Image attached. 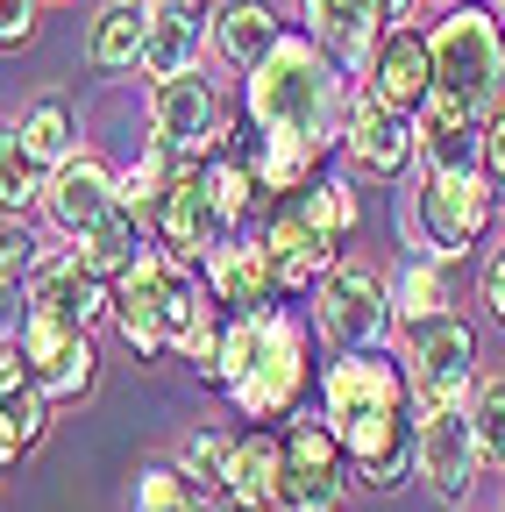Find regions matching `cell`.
<instances>
[{
    "instance_id": "obj_18",
    "label": "cell",
    "mask_w": 505,
    "mask_h": 512,
    "mask_svg": "<svg viewBox=\"0 0 505 512\" xmlns=\"http://www.w3.org/2000/svg\"><path fill=\"white\" fill-rule=\"evenodd\" d=\"M477 427H470V406L456 413H420V477L441 505H463L470 484H477Z\"/></svg>"
},
{
    "instance_id": "obj_25",
    "label": "cell",
    "mask_w": 505,
    "mask_h": 512,
    "mask_svg": "<svg viewBox=\"0 0 505 512\" xmlns=\"http://www.w3.org/2000/svg\"><path fill=\"white\" fill-rule=\"evenodd\" d=\"M15 128H22V143L36 150L43 171H57V164H72V157H79V114H72L65 93H43L29 114H15Z\"/></svg>"
},
{
    "instance_id": "obj_21",
    "label": "cell",
    "mask_w": 505,
    "mask_h": 512,
    "mask_svg": "<svg viewBox=\"0 0 505 512\" xmlns=\"http://www.w3.org/2000/svg\"><path fill=\"white\" fill-rule=\"evenodd\" d=\"M200 278L228 313H271V292H278V264H271L264 235H228L200 264Z\"/></svg>"
},
{
    "instance_id": "obj_45",
    "label": "cell",
    "mask_w": 505,
    "mask_h": 512,
    "mask_svg": "<svg viewBox=\"0 0 505 512\" xmlns=\"http://www.w3.org/2000/svg\"><path fill=\"white\" fill-rule=\"evenodd\" d=\"M491 8H498V22H505V0H491Z\"/></svg>"
},
{
    "instance_id": "obj_17",
    "label": "cell",
    "mask_w": 505,
    "mask_h": 512,
    "mask_svg": "<svg viewBox=\"0 0 505 512\" xmlns=\"http://www.w3.org/2000/svg\"><path fill=\"white\" fill-rule=\"evenodd\" d=\"M207 43H214V8H207V0H150V43H143L150 86L193 79Z\"/></svg>"
},
{
    "instance_id": "obj_42",
    "label": "cell",
    "mask_w": 505,
    "mask_h": 512,
    "mask_svg": "<svg viewBox=\"0 0 505 512\" xmlns=\"http://www.w3.org/2000/svg\"><path fill=\"white\" fill-rule=\"evenodd\" d=\"M207 512H271V505H257V498H207Z\"/></svg>"
},
{
    "instance_id": "obj_4",
    "label": "cell",
    "mask_w": 505,
    "mask_h": 512,
    "mask_svg": "<svg viewBox=\"0 0 505 512\" xmlns=\"http://www.w3.org/2000/svg\"><path fill=\"white\" fill-rule=\"evenodd\" d=\"M427 57H434V86L456 93L463 107L491 114L505 100V22H498V8L456 0V8L427 29Z\"/></svg>"
},
{
    "instance_id": "obj_2",
    "label": "cell",
    "mask_w": 505,
    "mask_h": 512,
    "mask_svg": "<svg viewBox=\"0 0 505 512\" xmlns=\"http://www.w3.org/2000/svg\"><path fill=\"white\" fill-rule=\"evenodd\" d=\"M349 79L328 64V50L313 36H285L257 72L242 79V107H249V128H257L264 143H285L299 157L321 164L342 128H349Z\"/></svg>"
},
{
    "instance_id": "obj_43",
    "label": "cell",
    "mask_w": 505,
    "mask_h": 512,
    "mask_svg": "<svg viewBox=\"0 0 505 512\" xmlns=\"http://www.w3.org/2000/svg\"><path fill=\"white\" fill-rule=\"evenodd\" d=\"M413 8H420V0H385V22H392V29H406V22H413Z\"/></svg>"
},
{
    "instance_id": "obj_16",
    "label": "cell",
    "mask_w": 505,
    "mask_h": 512,
    "mask_svg": "<svg viewBox=\"0 0 505 512\" xmlns=\"http://www.w3.org/2000/svg\"><path fill=\"white\" fill-rule=\"evenodd\" d=\"M342 150L363 164V178H406L420 157L413 136V114H392L385 100H370L363 86L349 93V128H342Z\"/></svg>"
},
{
    "instance_id": "obj_12",
    "label": "cell",
    "mask_w": 505,
    "mask_h": 512,
    "mask_svg": "<svg viewBox=\"0 0 505 512\" xmlns=\"http://www.w3.org/2000/svg\"><path fill=\"white\" fill-rule=\"evenodd\" d=\"M413 136H420V171L441 178H484V114L463 107L456 93H427V107L413 114Z\"/></svg>"
},
{
    "instance_id": "obj_24",
    "label": "cell",
    "mask_w": 505,
    "mask_h": 512,
    "mask_svg": "<svg viewBox=\"0 0 505 512\" xmlns=\"http://www.w3.org/2000/svg\"><path fill=\"white\" fill-rule=\"evenodd\" d=\"M278 484H285V427H249V434H235L228 498H257V505H271Z\"/></svg>"
},
{
    "instance_id": "obj_23",
    "label": "cell",
    "mask_w": 505,
    "mask_h": 512,
    "mask_svg": "<svg viewBox=\"0 0 505 512\" xmlns=\"http://www.w3.org/2000/svg\"><path fill=\"white\" fill-rule=\"evenodd\" d=\"M143 43H150V0H107L86 29V57L100 72H143Z\"/></svg>"
},
{
    "instance_id": "obj_40",
    "label": "cell",
    "mask_w": 505,
    "mask_h": 512,
    "mask_svg": "<svg viewBox=\"0 0 505 512\" xmlns=\"http://www.w3.org/2000/svg\"><path fill=\"white\" fill-rule=\"evenodd\" d=\"M484 306L498 313V328H505V249L491 256V271H484Z\"/></svg>"
},
{
    "instance_id": "obj_35",
    "label": "cell",
    "mask_w": 505,
    "mask_h": 512,
    "mask_svg": "<svg viewBox=\"0 0 505 512\" xmlns=\"http://www.w3.org/2000/svg\"><path fill=\"white\" fill-rule=\"evenodd\" d=\"M306 192H313V214H321L342 242L363 228V200H356V185H349V178H313Z\"/></svg>"
},
{
    "instance_id": "obj_44",
    "label": "cell",
    "mask_w": 505,
    "mask_h": 512,
    "mask_svg": "<svg viewBox=\"0 0 505 512\" xmlns=\"http://www.w3.org/2000/svg\"><path fill=\"white\" fill-rule=\"evenodd\" d=\"M299 512H342V498H306Z\"/></svg>"
},
{
    "instance_id": "obj_7",
    "label": "cell",
    "mask_w": 505,
    "mask_h": 512,
    "mask_svg": "<svg viewBox=\"0 0 505 512\" xmlns=\"http://www.w3.org/2000/svg\"><path fill=\"white\" fill-rule=\"evenodd\" d=\"M406 384H413V406L420 413H456L477 399V335L470 320L449 306L420 320V328H406Z\"/></svg>"
},
{
    "instance_id": "obj_10",
    "label": "cell",
    "mask_w": 505,
    "mask_h": 512,
    "mask_svg": "<svg viewBox=\"0 0 505 512\" xmlns=\"http://www.w3.org/2000/svg\"><path fill=\"white\" fill-rule=\"evenodd\" d=\"M8 349L22 356V377L36 384V392L57 406V399H86L93 392V370H100V356H93V335H79V328H57V320H22V328L8 335Z\"/></svg>"
},
{
    "instance_id": "obj_29",
    "label": "cell",
    "mask_w": 505,
    "mask_h": 512,
    "mask_svg": "<svg viewBox=\"0 0 505 512\" xmlns=\"http://www.w3.org/2000/svg\"><path fill=\"white\" fill-rule=\"evenodd\" d=\"M385 285H392V313L406 320V328H420V320H434V313H449V271L427 264V256H406Z\"/></svg>"
},
{
    "instance_id": "obj_22",
    "label": "cell",
    "mask_w": 505,
    "mask_h": 512,
    "mask_svg": "<svg viewBox=\"0 0 505 512\" xmlns=\"http://www.w3.org/2000/svg\"><path fill=\"white\" fill-rule=\"evenodd\" d=\"M285 36H292V29L278 22L271 0H221V8H214V50H221V64H235L242 79L257 72V64H264Z\"/></svg>"
},
{
    "instance_id": "obj_46",
    "label": "cell",
    "mask_w": 505,
    "mask_h": 512,
    "mask_svg": "<svg viewBox=\"0 0 505 512\" xmlns=\"http://www.w3.org/2000/svg\"><path fill=\"white\" fill-rule=\"evenodd\" d=\"M449 8H456V0H449Z\"/></svg>"
},
{
    "instance_id": "obj_19",
    "label": "cell",
    "mask_w": 505,
    "mask_h": 512,
    "mask_svg": "<svg viewBox=\"0 0 505 512\" xmlns=\"http://www.w3.org/2000/svg\"><path fill=\"white\" fill-rule=\"evenodd\" d=\"M363 93L385 100L392 114H420L427 93H434V57H427V29H385V43H377L370 72H363Z\"/></svg>"
},
{
    "instance_id": "obj_3",
    "label": "cell",
    "mask_w": 505,
    "mask_h": 512,
    "mask_svg": "<svg viewBox=\"0 0 505 512\" xmlns=\"http://www.w3.org/2000/svg\"><path fill=\"white\" fill-rule=\"evenodd\" d=\"M491 200L498 192L484 178H441V171H420L406 192H399V235L413 256L427 264H456L470 256L491 228Z\"/></svg>"
},
{
    "instance_id": "obj_13",
    "label": "cell",
    "mask_w": 505,
    "mask_h": 512,
    "mask_svg": "<svg viewBox=\"0 0 505 512\" xmlns=\"http://www.w3.org/2000/svg\"><path fill=\"white\" fill-rule=\"evenodd\" d=\"M29 313L36 320H57V328L93 335V320H114V285L79 264V249H57L50 264L29 278Z\"/></svg>"
},
{
    "instance_id": "obj_32",
    "label": "cell",
    "mask_w": 505,
    "mask_h": 512,
    "mask_svg": "<svg viewBox=\"0 0 505 512\" xmlns=\"http://www.w3.org/2000/svg\"><path fill=\"white\" fill-rule=\"evenodd\" d=\"M207 192H214V207H221L228 235L249 221V207L264 200V192H257V178H249V164H235V157H214V164H207Z\"/></svg>"
},
{
    "instance_id": "obj_30",
    "label": "cell",
    "mask_w": 505,
    "mask_h": 512,
    "mask_svg": "<svg viewBox=\"0 0 505 512\" xmlns=\"http://www.w3.org/2000/svg\"><path fill=\"white\" fill-rule=\"evenodd\" d=\"M228 463H235V434H221V427H193L178 441V477L200 498H228Z\"/></svg>"
},
{
    "instance_id": "obj_34",
    "label": "cell",
    "mask_w": 505,
    "mask_h": 512,
    "mask_svg": "<svg viewBox=\"0 0 505 512\" xmlns=\"http://www.w3.org/2000/svg\"><path fill=\"white\" fill-rule=\"evenodd\" d=\"M50 264V249L36 242V228L29 221H0V278H15L22 292H29V278Z\"/></svg>"
},
{
    "instance_id": "obj_39",
    "label": "cell",
    "mask_w": 505,
    "mask_h": 512,
    "mask_svg": "<svg viewBox=\"0 0 505 512\" xmlns=\"http://www.w3.org/2000/svg\"><path fill=\"white\" fill-rule=\"evenodd\" d=\"M22 320H29V292H22L15 278H0V342H8Z\"/></svg>"
},
{
    "instance_id": "obj_27",
    "label": "cell",
    "mask_w": 505,
    "mask_h": 512,
    "mask_svg": "<svg viewBox=\"0 0 505 512\" xmlns=\"http://www.w3.org/2000/svg\"><path fill=\"white\" fill-rule=\"evenodd\" d=\"M143 249H150V235H143V221L114 207V214H107V221H100V228H93V235L79 242V264H86L93 278H107V285H114V278H121V271H129V264H136V256H143Z\"/></svg>"
},
{
    "instance_id": "obj_33",
    "label": "cell",
    "mask_w": 505,
    "mask_h": 512,
    "mask_svg": "<svg viewBox=\"0 0 505 512\" xmlns=\"http://www.w3.org/2000/svg\"><path fill=\"white\" fill-rule=\"evenodd\" d=\"M207 498L178 477V463H150L136 470V512H200Z\"/></svg>"
},
{
    "instance_id": "obj_8",
    "label": "cell",
    "mask_w": 505,
    "mask_h": 512,
    "mask_svg": "<svg viewBox=\"0 0 505 512\" xmlns=\"http://www.w3.org/2000/svg\"><path fill=\"white\" fill-rule=\"evenodd\" d=\"M150 143L157 150H171V164H193V171H207L214 157H228V121H221V93H214V79L207 72H193V79H164V86H150Z\"/></svg>"
},
{
    "instance_id": "obj_28",
    "label": "cell",
    "mask_w": 505,
    "mask_h": 512,
    "mask_svg": "<svg viewBox=\"0 0 505 512\" xmlns=\"http://www.w3.org/2000/svg\"><path fill=\"white\" fill-rule=\"evenodd\" d=\"M171 178H178V164H171V150H143L129 171H114V207L121 214H136L143 228L157 221V207H164V192H171Z\"/></svg>"
},
{
    "instance_id": "obj_36",
    "label": "cell",
    "mask_w": 505,
    "mask_h": 512,
    "mask_svg": "<svg viewBox=\"0 0 505 512\" xmlns=\"http://www.w3.org/2000/svg\"><path fill=\"white\" fill-rule=\"evenodd\" d=\"M0 406H8V420H15V434H22V448H36V441L50 434V399L36 392V384H0Z\"/></svg>"
},
{
    "instance_id": "obj_37",
    "label": "cell",
    "mask_w": 505,
    "mask_h": 512,
    "mask_svg": "<svg viewBox=\"0 0 505 512\" xmlns=\"http://www.w3.org/2000/svg\"><path fill=\"white\" fill-rule=\"evenodd\" d=\"M36 22H43V0H0V50L36 43Z\"/></svg>"
},
{
    "instance_id": "obj_15",
    "label": "cell",
    "mask_w": 505,
    "mask_h": 512,
    "mask_svg": "<svg viewBox=\"0 0 505 512\" xmlns=\"http://www.w3.org/2000/svg\"><path fill=\"white\" fill-rule=\"evenodd\" d=\"M385 0H306V36L328 50L342 79H363L377 43H385Z\"/></svg>"
},
{
    "instance_id": "obj_38",
    "label": "cell",
    "mask_w": 505,
    "mask_h": 512,
    "mask_svg": "<svg viewBox=\"0 0 505 512\" xmlns=\"http://www.w3.org/2000/svg\"><path fill=\"white\" fill-rule=\"evenodd\" d=\"M484 185L505 192V100L484 114Z\"/></svg>"
},
{
    "instance_id": "obj_11",
    "label": "cell",
    "mask_w": 505,
    "mask_h": 512,
    "mask_svg": "<svg viewBox=\"0 0 505 512\" xmlns=\"http://www.w3.org/2000/svg\"><path fill=\"white\" fill-rule=\"evenodd\" d=\"M228 242V221L214 207V192H207V171L193 164H178L171 192H164V207H157V249L171 256V264H207V256Z\"/></svg>"
},
{
    "instance_id": "obj_31",
    "label": "cell",
    "mask_w": 505,
    "mask_h": 512,
    "mask_svg": "<svg viewBox=\"0 0 505 512\" xmlns=\"http://www.w3.org/2000/svg\"><path fill=\"white\" fill-rule=\"evenodd\" d=\"M470 427H477V463L505 477V377H484V384H477Z\"/></svg>"
},
{
    "instance_id": "obj_1",
    "label": "cell",
    "mask_w": 505,
    "mask_h": 512,
    "mask_svg": "<svg viewBox=\"0 0 505 512\" xmlns=\"http://www.w3.org/2000/svg\"><path fill=\"white\" fill-rule=\"evenodd\" d=\"M321 420L349 456V484L399 491L406 477H420V406L399 356H335L321 370Z\"/></svg>"
},
{
    "instance_id": "obj_41",
    "label": "cell",
    "mask_w": 505,
    "mask_h": 512,
    "mask_svg": "<svg viewBox=\"0 0 505 512\" xmlns=\"http://www.w3.org/2000/svg\"><path fill=\"white\" fill-rule=\"evenodd\" d=\"M22 456H29V448H22V434H15V420H8V406H0V470L22 463Z\"/></svg>"
},
{
    "instance_id": "obj_9",
    "label": "cell",
    "mask_w": 505,
    "mask_h": 512,
    "mask_svg": "<svg viewBox=\"0 0 505 512\" xmlns=\"http://www.w3.org/2000/svg\"><path fill=\"white\" fill-rule=\"evenodd\" d=\"M264 249H271V264H278V285L285 292H306V285H321L335 264H342V235L313 214V192H292V200H278L264 214Z\"/></svg>"
},
{
    "instance_id": "obj_5",
    "label": "cell",
    "mask_w": 505,
    "mask_h": 512,
    "mask_svg": "<svg viewBox=\"0 0 505 512\" xmlns=\"http://www.w3.org/2000/svg\"><path fill=\"white\" fill-rule=\"evenodd\" d=\"M313 328H321V342L335 356H377L399 328L385 271H370L363 256H342V264L313 285Z\"/></svg>"
},
{
    "instance_id": "obj_20",
    "label": "cell",
    "mask_w": 505,
    "mask_h": 512,
    "mask_svg": "<svg viewBox=\"0 0 505 512\" xmlns=\"http://www.w3.org/2000/svg\"><path fill=\"white\" fill-rule=\"evenodd\" d=\"M43 214H50V228H57V235L86 242V235H93V228L114 214V171H107L93 150H79L72 164H57V171H50Z\"/></svg>"
},
{
    "instance_id": "obj_6",
    "label": "cell",
    "mask_w": 505,
    "mask_h": 512,
    "mask_svg": "<svg viewBox=\"0 0 505 512\" xmlns=\"http://www.w3.org/2000/svg\"><path fill=\"white\" fill-rule=\"evenodd\" d=\"M228 399H235V413L249 427L299 420V406H306V335H299V320L257 313V356H249V370L228 384Z\"/></svg>"
},
{
    "instance_id": "obj_26",
    "label": "cell",
    "mask_w": 505,
    "mask_h": 512,
    "mask_svg": "<svg viewBox=\"0 0 505 512\" xmlns=\"http://www.w3.org/2000/svg\"><path fill=\"white\" fill-rule=\"evenodd\" d=\"M43 192H50V171H43L36 150L22 143V128L0 121V214L22 221L29 207H43Z\"/></svg>"
},
{
    "instance_id": "obj_14",
    "label": "cell",
    "mask_w": 505,
    "mask_h": 512,
    "mask_svg": "<svg viewBox=\"0 0 505 512\" xmlns=\"http://www.w3.org/2000/svg\"><path fill=\"white\" fill-rule=\"evenodd\" d=\"M164 278H171V256L157 242L114 278V328H121V342H129L143 363H157L171 349V335H164Z\"/></svg>"
}]
</instances>
